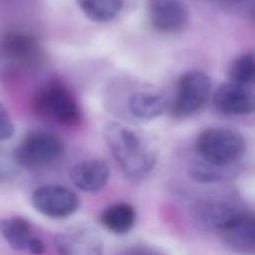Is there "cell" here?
Returning a JSON list of instances; mask_svg holds the SVG:
<instances>
[{
	"instance_id": "obj_1",
	"label": "cell",
	"mask_w": 255,
	"mask_h": 255,
	"mask_svg": "<svg viewBox=\"0 0 255 255\" xmlns=\"http://www.w3.org/2000/svg\"><path fill=\"white\" fill-rule=\"evenodd\" d=\"M103 134L113 156L128 177L141 179L153 169L156 149L142 132L112 121L105 125Z\"/></svg>"
},
{
	"instance_id": "obj_2",
	"label": "cell",
	"mask_w": 255,
	"mask_h": 255,
	"mask_svg": "<svg viewBox=\"0 0 255 255\" xmlns=\"http://www.w3.org/2000/svg\"><path fill=\"white\" fill-rule=\"evenodd\" d=\"M195 149L203 164L221 171L243 157L246 142L237 130L214 127L202 130L197 135Z\"/></svg>"
},
{
	"instance_id": "obj_3",
	"label": "cell",
	"mask_w": 255,
	"mask_h": 255,
	"mask_svg": "<svg viewBox=\"0 0 255 255\" xmlns=\"http://www.w3.org/2000/svg\"><path fill=\"white\" fill-rule=\"evenodd\" d=\"M32 107L39 117L63 126H75L81 119V110L74 94L56 80L45 83L36 91Z\"/></svg>"
},
{
	"instance_id": "obj_4",
	"label": "cell",
	"mask_w": 255,
	"mask_h": 255,
	"mask_svg": "<svg viewBox=\"0 0 255 255\" xmlns=\"http://www.w3.org/2000/svg\"><path fill=\"white\" fill-rule=\"evenodd\" d=\"M64 153L65 143L58 134L33 130L23 137L13 154L20 167L39 168L55 163Z\"/></svg>"
},
{
	"instance_id": "obj_5",
	"label": "cell",
	"mask_w": 255,
	"mask_h": 255,
	"mask_svg": "<svg viewBox=\"0 0 255 255\" xmlns=\"http://www.w3.org/2000/svg\"><path fill=\"white\" fill-rule=\"evenodd\" d=\"M210 92L211 81L206 73L199 70L183 73L177 81L171 114L177 118L191 116L205 105Z\"/></svg>"
},
{
	"instance_id": "obj_6",
	"label": "cell",
	"mask_w": 255,
	"mask_h": 255,
	"mask_svg": "<svg viewBox=\"0 0 255 255\" xmlns=\"http://www.w3.org/2000/svg\"><path fill=\"white\" fill-rule=\"evenodd\" d=\"M31 202L39 213L54 219L70 217L79 208L77 194L58 184H48L36 188L32 193Z\"/></svg>"
},
{
	"instance_id": "obj_7",
	"label": "cell",
	"mask_w": 255,
	"mask_h": 255,
	"mask_svg": "<svg viewBox=\"0 0 255 255\" xmlns=\"http://www.w3.org/2000/svg\"><path fill=\"white\" fill-rule=\"evenodd\" d=\"M146 16L150 26L161 34H175L185 28L189 10L181 0H147Z\"/></svg>"
},
{
	"instance_id": "obj_8",
	"label": "cell",
	"mask_w": 255,
	"mask_h": 255,
	"mask_svg": "<svg viewBox=\"0 0 255 255\" xmlns=\"http://www.w3.org/2000/svg\"><path fill=\"white\" fill-rule=\"evenodd\" d=\"M59 255H104L99 232L88 225H77L60 232L55 238Z\"/></svg>"
},
{
	"instance_id": "obj_9",
	"label": "cell",
	"mask_w": 255,
	"mask_h": 255,
	"mask_svg": "<svg viewBox=\"0 0 255 255\" xmlns=\"http://www.w3.org/2000/svg\"><path fill=\"white\" fill-rule=\"evenodd\" d=\"M245 211L239 205L221 199H204L195 206V216L199 222L219 236Z\"/></svg>"
},
{
	"instance_id": "obj_10",
	"label": "cell",
	"mask_w": 255,
	"mask_h": 255,
	"mask_svg": "<svg viewBox=\"0 0 255 255\" xmlns=\"http://www.w3.org/2000/svg\"><path fill=\"white\" fill-rule=\"evenodd\" d=\"M212 103L222 114L243 116L254 111L255 97L252 87L229 81L216 88L212 95Z\"/></svg>"
},
{
	"instance_id": "obj_11",
	"label": "cell",
	"mask_w": 255,
	"mask_h": 255,
	"mask_svg": "<svg viewBox=\"0 0 255 255\" xmlns=\"http://www.w3.org/2000/svg\"><path fill=\"white\" fill-rule=\"evenodd\" d=\"M110 168L100 158H90L76 163L70 170V178L74 185L86 192H97L108 182Z\"/></svg>"
},
{
	"instance_id": "obj_12",
	"label": "cell",
	"mask_w": 255,
	"mask_h": 255,
	"mask_svg": "<svg viewBox=\"0 0 255 255\" xmlns=\"http://www.w3.org/2000/svg\"><path fill=\"white\" fill-rule=\"evenodd\" d=\"M220 238L232 251L243 255H252L255 250V219L253 213L247 211Z\"/></svg>"
},
{
	"instance_id": "obj_13",
	"label": "cell",
	"mask_w": 255,
	"mask_h": 255,
	"mask_svg": "<svg viewBox=\"0 0 255 255\" xmlns=\"http://www.w3.org/2000/svg\"><path fill=\"white\" fill-rule=\"evenodd\" d=\"M2 48L8 58L24 64L36 60L40 53L36 38L25 31L19 30L9 31L5 34L2 40Z\"/></svg>"
},
{
	"instance_id": "obj_14",
	"label": "cell",
	"mask_w": 255,
	"mask_h": 255,
	"mask_svg": "<svg viewBox=\"0 0 255 255\" xmlns=\"http://www.w3.org/2000/svg\"><path fill=\"white\" fill-rule=\"evenodd\" d=\"M129 113L139 120H153L160 117L167 108L163 95L151 91H137L128 102Z\"/></svg>"
},
{
	"instance_id": "obj_15",
	"label": "cell",
	"mask_w": 255,
	"mask_h": 255,
	"mask_svg": "<svg viewBox=\"0 0 255 255\" xmlns=\"http://www.w3.org/2000/svg\"><path fill=\"white\" fill-rule=\"evenodd\" d=\"M136 212L132 205L127 202H117L103 210L100 221L110 232L118 235L129 232L135 223Z\"/></svg>"
},
{
	"instance_id": "obj_16",
	"label": "cell",
	"mask_w": 255,
	"mask_h": 255,
	"mask_svg": "<svg viewBox=\"0 0 255 255\" xmlns=\"http://www.w3.org/2000/svg\"><path fill=\"white\" fill-rule=\"evenodd\" d=\"M0 234L15 250H27L33 237L31 225L21 216H11L0 220Z\"/></svg>"
},
{
	"instance_id": "obj_17",
	"label": "cell",
	"mask_w": 255,
	"mask_h": 255,
	"mask_svg": "<svg viewBox=\"0 0 255 255\" xmlns=\"http://www.w3.org/2000/svg\"><path fill=\"white\" fill-rule=\"evenodd\" d=\"M82 12L96 23L114 20L122 11L125 0H77Z\"/></svg>"
},
{
	"instance_id": "obj_18",
	"label": "cell",
	"mask_w": 255,
	"mask_h": 255,
	"mask_svg": "<svg viewBox=\"0 0 255 255\" xmlns=\"http://www.w3.org/2000/svg\"><path fill=\"white\" fill-rule=\"evenodd\" d=\"M230 82L252 87L255 80V58L253 53L237 56L228 68Z\"/></svg>"
},
{
	"instance_id": "obj_19",
	"label": "cell",
	"mask_w": 255,
	"mask_h": 255,
	"mask_svg": "<svg viewBox=\"0 0 255 255\" xmlns=\"http://www.w3.org/2000/svg\"><path fill=\"white\" fill-rule=\"evenodd\" d=\"M20 171V165L16 161L14 154L0 148V183L13 180Z\"/></svg>"
},
{
	"instance_id": "obj_20",
	"label": "cell",
	"mask_w": 255,
	"mask_h": 255,
	"mask_svg": "<svg viewBox=\"0 0 255 255\" xmlns=\"http://www.w3.org/2000/svg\"><path fill=\"white\" fill-rule=\"evenodd\" d=\"M15 128L13 122L6 110V108L0 104V141L10 138L14 133Z\"/></svg>"
},
{
	"instance_id": "obj_21",
	"label": "cell",
	"mask_w": 255,
	"mask_h": 255,
	"mask_svg": "<svg viewBox=\"0 0 255 255\" xmlns=\"http://www.w3.org/2000/svg\"><path fill=\"white\" fill-rule=\"evenodd\" d=\"M119 255H163L157 249L146 245H133L124 249Z\"/></svg>"
},
{
	"instance_id": "obj_22",
	"label": "cell",
	"mask_w": 255,
	"mask_h": 255,
	"mask_svg": "<svg viewBox=\"0 0 255 255\" xmlns=\"http://www.w3.org/2000/svg\"><path fill=\"white\" fill-rule=\"evenodd\" d=\"M27 250L34 255H41L45 251V244L40 238L33 236L29 241Z\"/></svg>"
},
{
	"instance_id": "obj_23",
	"label": "cell",
	"mask_w": 255,
	"mask_h": 255,
	"mask_svg": "<svg viewBox=\"0 0 255 255\" xmlns=\"http://www.w3.org/2000/svg\"><path fill=\"white\" fill-rule=\"evenodd\" d=\"M235 1H240V0H235Z\"/></svg>"
}]
</instances>
